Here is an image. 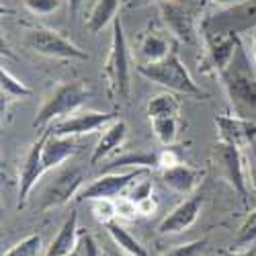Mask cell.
Segmentation results:
<instances>
[{
	"instance_id": "8",
	"label": "cell",
	"mask_w": 256,
	"mask_h": 256,
	"mask_svg": "<svg viewBox=\"0 0 256 256\" xmlns=\"http://www.w3.org/2000/svg\"><path fill=\"white\" fill-rule=\"evenodd\" d=\"M213 162L218 166V172L228 184L240 195L242 203H248V186H246V168H244V156H242V148L228 144L220 140L213 146Z\"/></svg>"
},
{
	"instance_id": "28",
	"label": "cell",
	"mask_w": 256,
	"mask_h": 256,
	"mask_svg": "<svg viewBox=\"0 0 256 256\" xmlns=\"http://www.w3.org/2000/svg\"><path fill=\"white\" fill-rule=\"evenodd\" d=\"M207 244H209V238L205 236V238H199V240H193V242L180 244L172 250H168L162 256H203V252L207 250Z\"/></svg>"
},
{
	"instance_id": "26",
	"label": "cell",
	"mask_w": 256,
	"mask_h": 256,
	"mask_svg": "<svg viewBox=\"0 0 256 256\" xmlns=\"http://www.w3.org/2000/svg\"><path fill=\"white\" fill-rule=\"evenodd\" d=\"M39 250H41V236L39 234H31V236L10 246L2 256H37Z\"/></svg>"
},
{
	"instance_id": "15",
	"label": "cell",
	"mask_w": 256,
	"mask_h": 256,
	"mask_svg": "<svg viewBox=\"0 0 256 256\" xmlns=\"http://www.w3.org/2000/svg\"><path fill=\"white\" fill-rule=\"evenodd\" d=\"M216 125L220 140L238 148H252L256 144V121L242 119L238 115H218Z\"/></svg>"
},
{
	"instance_id": "13",
	"label": "cell",
	"mask_w": 256,
	"mask_h": 256,
	"mask_svg": "<svg viewBox=\"0 0 256 256\" xmlns=\"http://www.w3.org/2000/svg\"><path fill=\"white\" fill-rule=\"evenodd\" d=\"M203 203H205V197L203 195H197V193H193V195H188L186 199H182L158 224V234H160V236H172V234L186 232L190 226H193L199 220Z\"/></svg>"
},
{
	"instance_id": "9",
	"label": "cell",
	"mask_w": 256,
	"mask_h": 256,
	"mask_svg": "<svg viewBox=\"0 0 256 256\" xmlns=\"http://www.w3.org/2000/svg\"><path fill=\"white\" fill-rule=\"evenodd\" d=\"M25 46L46 58L56 60H88V54L80 50L68 37L54 29H31L25 35Z\"/></svg>"
},
{
	"instance_id": "14",
	"label": "cell",
	"mask_w": 256,
	"mask_h": 256,
	"mask_svg": "<svg viewBox=\"0 0 256 256\" xmlns=\"http://www.w3.org/2000/svg\"><path fill=\"white\" fill-rule=\"evenodd\" d=\"M205 174H207L205 168H197V166H190L186 162H178V164L170 166V168L160 170V180L166 188L174 190V193H178V195L188 197L199 188Z\"/></svg>"
},
{
	"instance_id": "23",
	"label": "cell",
	"mask_w": 256,
	"mask_h": 256,
	"mask_svg": "<svg viewBox=\"0 0 256 256\" xmlns=\"http://www.w3.org/2000/svg\"><path fill=\"white\" fill-rule=\"evenodd\" d=\"M0 86H2V115L6 113L8 104L12 100L33 94V90L27 86V84H23L18 78H14L6 68H2V72H0Z\"/></svg>"
},
{
	"instance_id": "5",
	"label": "cell",
	"mask_w": 256,
	"mask_h": 256,
	"mask_svg": "<svg viewBox=\"0 0 256 256\" xmlns=\"http://www.w3.org/2000/svg\"><path fill=\"white\" fill-rule=\"evenodd\" d=\"M104 76L109 82V94L123 102L132 96V58L127 39L123 31V23L117 16L113 20V33H111V50L104 64Z\"/></svg>"
},
{
	"instance_id": "7",
	"label": "cell",
	"mask_w": 256,
	"mask_h": 256,
	"mask_svg": "<svg viewBox=\"0 0 256 256\" xmlns=\"http://www.w3.org/2000/svg\"><path fill=\"white\" fill-rule=\"evenodd\" d=\"M146 174H150L148 168H134V170H127V172H111L109 170L106 174L98 176L90 184L82 186L80 193L76 195V201L78 203H84V201L92 203V201H98V199L115 201V199L123 197L138 178H142Z\"/></svg>"
},
{
	"instance_id": "10",
	"label": "cell",
	"mask_w": 256,
	"mask_h": 256,
	"mask_svg": "<svg viewBox=\"0 0 256 256\" xmlns=\"http://www.w3.org/2000/svg\"><path fill=\"white\" fill-rule=\"evenodd\" d=\"M203 39H205V56L201 60L199 70L201 74H207V76H220L232 62L240 35L238 33L203 35Z\"/></svg>"
},
{
	"instance_id": "18",
	"label": "cell",
	"mask_w": 256,
	"mask_h": 256,
	"mask_svg": "<svg viewBox=\"0 0 256 256\" xmlns=\"http://www.w3.org/2000/svg\"><path fill=\"white\" fill-rule=\"evenodd\" d=\"M80 236L78 230V211H70V216L66 218V222L62 224V228L58 230V234L54 236L52 244L48 246L46 256H68Z\"/></svg>"
},
{
	"instance_id": "22",
	"label": "cell",
	"mask_w": 256,
	"mask_h": 256,
	"mask_svg": "<svg viewBox=\"0 0 256 256\" xmlns=\"http://www.w3.org/2000/svg\"><path fill=\"white\" fill-rule=\"evenodd\" d=\"M146 113L150 119H156V117H178L180 115V98L174 94V92H162V94H156L148 100L146 104Z\"/></svg>"
},
{
	"instance_id": "17",
	"label": "cell",
	"mask_w": 256,
	"mask_h": 256,
	"mask_svg": "<svg viewBox=\"0 0 256 256\" xmlns=\"http://www.w3.org/2000/svg\"><path fill=\"white\" fill-rule=\"evenodd\" d=\"M76 138H64V136H54L48 127V140L44 146V166L46 170L60 168L66 160H70L76 154Z\"/></svg>"
},
{
	"instance_id": "3",
	"label": "cell",
	"mask_w": 256,
	"mask_h": 256,
	"mask_svg": "<svg viewBox=\"0 0 256 256\" xmlns=\"http://www.w3.org/2000/svg\"><path fill=\"white\" fill-rule=\"evenodd\" d=\"M205 4V0H166L160 4V16L164 25L178 44H199Z\"/></svg>"
},
{
	"instance_id": "34",
	"label": "cell",
	"mask_w": 256,
	"mask_h": 256,
	"mask_svg": "<svg viewBox=\"0 0 256 256\" xmlns=\"http://www.w3.org/2000/svg\"><path fill=\"white\" fill-rule=\"evenodd\" d=\"M220 256H256V246L252 244V248H242V250H222Z\"/></svg>"
},
{
	"instance_id": "36",
	"label": "cell",
	"mask_w": 256,
	"mask_h": 256,
	"mask_svg": "<svg viewBox=\"0 0 256 256\" xmlns=\"http://www.w3.org/2000/svg\"><path fill=\"white\" fill-rule=\"evenodd\" d=\"M205 2H213V4H224V6H236V4H242L246 0H205Z\"/></svg>"
},
{
	"instance_id": "2",
	"label": "cell",
	"mask_w": 256,
	"mask_h": 256,
	"mask_svg": "<svg viewBox=\"0 0 256 256\" xmlns=\"http://www.w3.org/2000/svg\"><path fill=\"white\" fill-rule=\"evenodd\" d=\"M138 74L146 80H150L158 86H164L170 92L178 94H188L195 98H205L207 94L199 88V84L193 80V76L188 74L186 66L182 64L178 56V41L174 44L172 52H170L164 60L152 62V64H138Z\"/></svg>"
},
{
	"instance_id": "6",
	"label": "cell",
	"mask_w": 256,
	"mask_h": 256,
	"mask_svg": "<svg viewBox=\"0 0 256 256\" xmlns=\"http://www.w3.org/2000/svg\"><path fill=\"white\" fill-rule=\"evenodd\" d=\"M86 178V170L76 166V164H68L60 168L56 176L52 180H48V184L41 188L39 193V201H37V209L39 211H52L56 207L66 205L70 199H74Z\"/></svg>"
},
{
	"instance_id": "38",
	"label": "cell",
	"mask_w": 256,
	"mask_h": 256,
	"mask_svg": "<svg viewBox=\"0 0 256 256\" xmlns=\"http://www.w3.org/2000/svg\"><path fill=\"white\" fill-rule=\"evenodd\" d=\"M82 2H84V0H68V4H70V16H76L78 14Z\"/></svg>"
},
{
	"instance_id": "30",
	"label": "cell",
	"mask_w": 256,
	"mask_h": 256,
	"mask_svg": "<svg viewBox=\"0 0 256 256\" xmlns=\"http://www.w3.org/2000/svg\"><path fill=\"white\" fill-rule=\"evenodd\" d=\"M68 256H100V252H98V244L94 242V238L90 236L88 232H82V230H80L78 242H76L74 250H72Z\"/></svg>"
},
{
	"instance_id": "32",
	"label": "cell",
	"mask_w": 256,
	"mask_h": 256,
	"mask_svg": "<svg viewBox=\"0 0 256 256\" xmlns=\"http://www.w3.org/2000/svg\"><path fill=\"white\" fill-rule=\"evenodd\" d=\"M182 162L180 156L176 154L174 150V146H164V150L158 152V170H164V168H170V166H174Z\"/></svg>"
},
{
	"instance_id": "29",
	"label": "cell",
	"mask_w": 256,
	"mask_h": 256,
	"mask_svg": "<svg viewBox=\"0 0 256 256\" xmlns=\"http://www.w3.org/2000/svg\"><path fill=\"white\" fill-rule=\"evenodd\" d=\"M125 197L130 199V201H134L136 205L142 203V201H146V199H150V197H154V188H152L150 176H146L144 180H136L130 186V190L125 193Z\"/></svg>"
},
{
	"instance_id": "35",
	"label": "cell",
	"mask_w": 256,
	"mask_h": 256,
	"mask_svg": "<svg viewBox=\"0 0 256 256\" xmlns=\"http://www.w3.org/2000/svg\"><path fill=\"white\" fill-rule=\"evenodd\" d=\"M166 0H130L127 2V8L134 10V8H142V6H148V4H162Z\"/></svg>"
},
{
	"instance_id": "12",
	"label": "cell",
	"mask_w": 256,
	"mask_h": 256,
	"mask_svg": "<svg viewBox=\"0 0 256 256\" xmlns=\"http://www.w3.org/2000/svg\"><path fill=\"white\" fill-rule=\"evenodd\" d=\"M117 119V113H98V111H76L64 119H58L50 125V132L54 136L64 138H78L84 134H92L104 130L111 121Z\"/></svg>"
},
{
	"instance_id": "4",
	"label": "cell",
	"mask_w": 256,
	"mask_h": 256,
	"mask_svg": "<svg viewBox=\"0 0 256 256\" xmlns=\"http://www.w3.org/2000/svg\"><path fill=\"white\" fill-rule=\"evenodd\" d=\"M90 96H92V88L84 80H72V82L60 84L46 98V102L41 104V109L33 119V127L35 130H48L54 121L80 111V106Z\"/></svg>"
},
{
	"instance_id": "20",
	"label": "cell",
	"mask_w": 256,
	"mask_h": 256,
	"mask_svg": "<svg viewBox=\"0 0 256 256\" xmlns=\"http://www.w3.org/2000/svg\"><path fill=\"white\" fill-rule=\"evenodd\" d=\"M123 4V0H96L92 4L86 20H84V25L90 33H98L102 31L109 23L117 18V12H119V6Z\"/></svg>"
},
{
	"instance_id": "24",
	"label": "cell",
	"mask_w": 256,
	"mask_h": 256,
	"mask_svg": "<svg viewBox=\"0 0 256 256\" xmlns=\"http://www.w3.org/2000/svg\"><path fill=\"white\" fill-rule=\"evenodd\" d=\"M152 123V132L156 136V140L162 146H174L178 140V132H180V119L178 117H156L150 119Z\"/></svg>"
},
{
	"instance_id": "33",
	"label": "cell",
	"mask_w": 256,
	"mask_h": 256,
	"mask_svg": "<svg viewBox=\"0 0 256 256\" xmlns=\"http://www.w3.org/2000/svg\"><path fill=\"white\" fill-rule=\"evenodd\" d=\"M136 207H138V213H140V216H152V213L156 211V207H158V201H156L154 197H150V199H146V201L138 203Z\"/></svg>"
},
{
	"instance_id": "27",
	"label": "cell",
	"mask_w": 256,
	"mask_h": 256,
	"mask_svg": "<svg viewBox=\"0 0 256 256\" xmlns=\"http://www.w3.org/2000/svg\"><path fill=\"white\" fill-rule=\"evenodd\" d=\"M92 213L98 224L106 226L109 222L117 220V205L111 199H98V201H92Z\"/></svg>"
},
{
	"instance_id": "1",
	"label": "cell",
	"mask_w": 256,
	"mask_h": 256,
	"mask_svg": "<svg viewBox=\"0 0 256 256\" xmlns=\"http://www.w3.org/2000/svg\"><path fill=\"white\" fill-rule=\"evenodd\" d=\"M218 78L228 92L234 115L256 121V66L250 60L242 39L238 41L228 68Z\"/></svg>"
},
{
	"instance_id": "11",
	"label": "cell",
	"mask_w": 256,
	"mask_h": 256,
	"mask_svg": "<svg viewBox=\"0 0 256 256\" xmlns=\"http://www.w3.org/2000/svg\"><path fill=\"white\" fill-rule=\"evenodd\" d=\"M46 140H48V130H41L39 140L31 144V148L27 150V154L23 158V164H20V170H18V203H16L18 209L27 203L31 190L35 188L39 178L44 176V172H48L46 166H44Z\"/></svg>"
},
{
	"instance_id": "25",
	"label": "cell",
	"mask_w": 256,
	"mask_h": 256,
	"mask_svg": "<svg viewBox=\"0 0 256 256\" xmlns=\"http://www.w3.org/2000/svg\"><path fill=\"white\" fill-rule=\"evenodd\" d=\"M256 244V209H252L248 213V218L246 222L240 226L238 234H236V238H234V250H242V248H248Z\"/></svg>"
},
{
	"instance_id": "19",
	"label": "cell",
	"mask_w": 256,
	"mask_h": 256,
	"mask_svg": "<svg viewBox=\"0 0 256 256\" xmlns=\"http://www.w3.org/2000/svg\"><path fill=\"white\" fill-rule=\"evenodd\" d=\"M174 44H176V39L170 41L168 37H164L158 31H148L146 35H142L140 48H138L140 50V58H142L140 64H152V62L164 60L170 52H172Z\"/></svg>"
},
{
	"instance_id": "39",
	"label": "cell",
	"mask_w": 256,
	"mask_h": 256,
	"mask_svg": "<svg viewBox=\"0 0 256 256\" xmlns=\"http://www.w3.org/2000/svg\"><path fill=\"white\" fill-rule=\"evenodd\" d=\"M109 256H127V254H125V252H121V250L117 248V250H115V252H111Z\"/></svg>"
},
{
	"instance_id": "31",
	"label": "cell",
	"mask_w": 256,
	"mask_h": 256,
	"mask_svg": "<svg viewBox=\"0 0 256 256\" xmlns=\"http://www.w3.org/2000/svg\"><path fill=\"white\" fill-rule=\"evenodd\" d=\"M23 4L27 10H31L33 14H39V16H46V14H52L56 12L64 0H23Z\"/></svg>"
},
{
	"instance_id": "21",
	"label": "cell",
	"mask_w": 256,
	"mask_h": 256,
	"mask_svg": "<svg viewBox=\"0 0 256 256\" xmlns=\"http://www.w3.org/2000/svg\"><path fill=\"white\" fill-rule=\"evenodd\" d=\"M104 228H106V234L111 236L113 244H115L121 252H125L127 256H148V252H146V248L142 246V242H140L136 236H132V234L127 232L117 220L109 222Z\"/></svg>"
},
{
	"instance_id": "16",
	"label": "cell",
	"mask_w": 256,
	"mask_h": 256,
	"mask_svg": "<svg viewBox=\"0 0 256 256\" xmlns=\"http://www.w3.org/2000/svg\"><path fill=\"white\" fill-rule=\"evenodd\" d=\"M125 140H127V123L117 117L115 121H111L109 125L104 127V132H102V136H100L96 148L92 150V156H90L88 164H90V166H96V164H98L100 160H104L106 156L115 154L119 148L125 144Z\"/></svg>"
},
{
	"instance_id": "37",
	"label": "cell",
	"mask_w": 256,
	"mask_h": 256,
	"mask_svg": "<svg viewBox=\"0 0 256 256\" xmlns=\"http://www.w3.org/2000/svg\"><path fill=\"white\" fill-rule=\"evenodd\" d=\"M250 52H252V62L256 66V29L250 31Z\"/></svg>"
}]
</instances>
